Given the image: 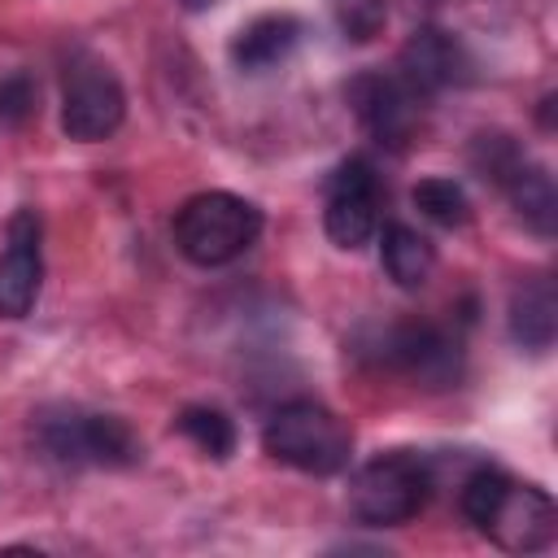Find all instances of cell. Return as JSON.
I'll return each instance as SVG.
<instances>
[{
	"label": "cell",
	"instance_id": "cell-1",
	"mask_svg": "<svg viewBox=\"0 0 558 558\" xmlns=\"http://www.w3.org/2000/svg\"><path fill=\"white\" fill-rule=\"evenodd\" d=\"M462 514L506 554L549 549L558 536V506L545 488L519 484L497 466H475L462 484Z\"/></svg>",
	"mask_w": 558,
	"mask_h": 558
},
{
	"label": "cell",
	"instance_id": "cell-2",
	"mask_svg": "<svg viewBox=\"0 0 558 558\" xmlns=\"http://www.w3.org/2000/svg\"><path fill=\"white\" fill-rule=\"evenodd\" d=\"M262 235V209L235 192H196L174 214V244L192 266H227Z\"/></svg>",
	"mask_w": 558,
	"mask_h": 558
},
{
	"label": "cell",
	"instance_id": "cell-3",
	"mask_svg": "<svg viewBox=\"0 0 558 558\" xmlns=\"http://www.w3.org/2000/svg\"><path fill=\"white\" fill-rule=\"evenodd\" d=\"M353 353L384 371H401L418 388H449L462 379V344L458 336L432 323H392V327H362L353 336Z\"/></svg>",
	"mask_w": 558,
	"mask_h": 558
},
{
	"label": "cell",
	"instance_id": "cell-4",
	"mask_svg": "<svg viewBox=\"0 0 558 558\" xmlns=\"http://www.w3.org/2000/svg\"><path fill=\"white\" fill-rule=\"evenodd\" d=\"M262 449L305 475H336L349 466L353 432L340 414H331L318 401H288L270 414L262 432Z\"/></svg>",
	"mask_w": 558,
	"mask_h": 558
},
{
	"label": "cell",
	"instance_id": "cell-5",
	"mask_svg": "<svg viewBox=\"0 0 558 558\" xmlns=\"http://www.w3.org/2000/svg\"><path fill=\"white\" fill-rule=\"evenodd\" d=\"M432 497V471L418 453L392 449L371 458L349 484V510L366 527H397L410 523Z\"/></svg>",
	"mask_w": 558,
	"mask_h": 558
},
{
	"label": "cell",
	"instance_id": "cell-6",
	"mask_svg": "<svg viewBox=\"0 0 558 558\" xmlns=\"http://www.w3.org/2000/svg\"><path fill=\"white\" fill-rule=\"evenodd\" d=\"M35 436L44 445L48 458L57 462H92V466H131L144 458L140 436L131 432L126 418L118 414H44L35 423Z\"/></svg>",
	"mask_w": 558,
	"mask_h": 558
},
{
	"label": "cell",
	"instance_id": "cell-7",
	"mask_svg": "<svg viewBox=\"0 0 558 558\" xmlns=\"http://www.w3.org/2000/svg\"><path fill=\"white\" fill-rule=\"evenodd\" d=\"M323 227L336 248H362L379 231V174L366 157H349L336 166L327 183Z\"/></svg>",
	"mask_w": 558,
	"mask_h": 558
},
{
	"label": "cell",
	"instance_id": "cell-8",
	"mask_svg": "<svg viewBox=\"0 0 558 558\" xmlns=\"http://www.w3.org/2000/svg\"><path fill=\"white\" fill-rule=\"evenodd\" d=\"M126 118V92L105 65H78L61 92V131L78 144L109 140Z\"/></svg>",
	"mask_w": 558,
	"mask_h": 558
},
{
	"label": "cell",
	"instance_id": "cell-9",
	"mask_svg": "<svg viewBox=\"0 0 558 558\" xmlns=\"http://www.w3.org/2000/svg\"><path fill=\"white\" fill-rule=\"evenodd\" d=\"M349 109L357 113V122L388 148H405L414 126H418V113H423V96L414 87H405L397 74H357L349 87Z\"/></svg>",
	"mask_w": 558,
	"mask_h": 558
},
{
	"label": "cell",
	"instance_id": "cell-10",
	"mask_svg": "<svg viewBox=\"0 0 558 558\" xmlns=\"http://www.w3.org/2000/svg\"><path fill=\"white\" fill-rule=\"evenodd\" d=\"M44 283L39 262V214L17 209L9 218V248L0 253V318H26Z\"/></svg>",
	"mask_w": 558,
	"mask_h": 558
},
{
	"label": "cell",
	"instance_id": "cell-11",
	"mask_svg": "<svg viewBox=\"0 0 558 558\" xmlns=\"http://www.w3.org/2000/svg\"><path fill=\"white\" fill-rule=\"evenodd\" d=\"M397 78H401L405 87H414L418 96L445 92V87H453V83L466 78V52H462V44H458L449 31L423 26V31H414V35L401 44Z\"/></svg>",
	"mask_w": 558,
	"mask_h": 558
},
{
	"label": "cell",
	"instance_id": "cell-12",
	"mask_svg": "<svg viewBox=\"0 0 558 558\" xmlns=\"http://www.w3.org/2000/svg\"><path fill=\"white\" fill-rule=\"evenodd\" d=\"M296 39H301V22L292 13H262V17H253L248 26L235 31L231 61L240 70H248V74H262V70H270L279 61H288Z\"/></svg>",
	"mask_w": 558,
	"mask_h": 558
},
{
	"label": "cell",
	"instance_id": "cell-13",
	"mask_svg": "<svg viewBox=\"0 0 558 558\" xmlns=\"http://www.w3.org/2000/svg\"><path fill=\"white\" fill-rule=\"evenodd\" d=\"M554 331H558V292H554V283L545 275L519 283L514 296H510V336H514V344H523L532 353H545L554 344Z\"/></svg>",
	"mask_w": 558,
	"mask_h": 558
},
{
	"label": "cell",
	"instance_id": "cell-14",
	"mask_svg": "<svg viewBox=\"0 0 558 558\" xmlns=\"http://www.w3.org/2000/svg\"><path fill=\"white\" fill-rule=\"evenodd\" d=\"M379 262H384V270H388V279H392L397 288L414 292V288H423V283L432 279V270H436V248H432L427 235H418L414 227L388 222V227L379 231Z\"/></svg>",
	"mask_w": 558,
	"mask_h": 558
},
{
	"label": "cell",
	"instance_id": "cell-15",
	"mask_svg": "<svg viewBox=\"0 0 558 558\" xmlns=\"http://www.w3.org/2000/svg\"><path fill=\"white\" fill-rule=\"evenodd\" d=\"M501 192L510 196L514 214H519L536 235H554V231H558V187H554V174H549L545 166L523 161V166L506 179Z\"/></svg>",
	"mask_w": 558,
	"mask_h": 558
},
{
	"label": "cell",
	"instance_id": "cell-16",
	"mask_svg": "<svg viewBox=\"0 0 558 558\" xmlns=\"http://www.w3.org/2000/svg\"><path fill=\"white\" fill-rule=\"evenodd\" d=\"M174 427L214 462H227L235 453V423L218 405H187V410H179Z\"/></svg>",
	"mask_w": 558,
	"mask_h": 558
},
{
	"label": "cell",
	"instance_id": "cell-17",
	"mask_svg": "<svg viewBox=\"0 0 558 558\" xmlns=\"http://www.w3.org/2000/svg\"><path fill=\"white\" fill-rule=\"evenodd\" d=\"M410 201H414V209H418L423 218H432L436 227H462V222L471 218L466 192H462L453 179H445V174L418 179V183L410 187Z\"/></svg>",
	"mask_w": 558,
	"mask_h": 558
},
{
	"label": "cell",
	"instance_id": "cell-18",
	"mask_svg": "<svg viewBox=\"0 0 558 558\" xmlns=\"http://www.w3.org/2000/svg\"><path fill=\"white\" fill-rule=\"evenodd\" d=\"M523 161H527L523 148H519L510 135H501V131H480V135L471 140V166H475L480 179L493 183V187H506V179H510Z\"/></svg>",
	"mask_w": 558,
	"mask_h": 558
},
{
	"label": "cell",
	"instance_id": "cell-19",
	"mask_svg": "<svg viewBox=\"0 0 558 558\" xmlns=\"http://www.w3.org/2000/svg\"><path fill=\"white\" fill-rule=\"evenodd\" d=\"M39 109V83L26 70L0 74V126H22Z\"/></svg>",
	"mask_w": 558,
	"mask_h": 558
},
{
	"label": "cell",
	"instance_id": "cell-20",
	"mask_svg": "<svg viewBox=\"0 0 558 558\" xmlns=\"http://www.w3.org/2000/svg\"><path fill=\"white\" fill-rule=\"evenodd\" d=\"M388 22V0H340V31L349 39H375Z\"/></svg>",
	"mask_w": 558,
	"mask_h": 558
},
{
	"label": "cell",
	"instance_id": "cell-21",
	"mask_svg": "<svg viewBox=\"0 0 558 558\" xmlns=\"http://www.w3.org/2000/svg\"><path fill=\"white\" fill-rule=\"evenodd\" d=\"M209 4H218V0H183V9H192V13L196 9H209Z\"/></svg>",
	"mask_w": 558,
	"mask_h": 558
}]
</instances>
